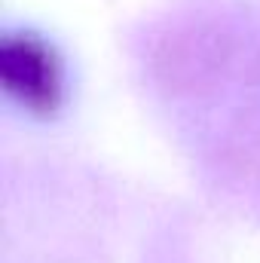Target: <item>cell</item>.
<instances>
[{
    "mask_svg": "<svg viewBox=\"0 0 260 263\" xmlns=\"http://www.w3.org/2000/svg\"><path fill=\"white\" fill-rule=\"evenodd\" d=\"M0 77L3 86L31 107H55L62 77L52 49L34 34H6L0 43Z\"/></svg>",
    "mask_w": 260,
    "mask_h": 263,
    "instance_id": "cell-1",
    "label": "cell"
}]
</instances>
